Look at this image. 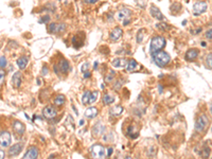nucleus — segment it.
Instances as JSON below:
<instances>
[{
  "mask_svg": "<svg viewBox=\"0 0 212 159\" xmlns=\"http://www.w3.org/2000/svg\"><path fill=\"white\" fill-rule=\"evenodd\" d=\"M152 59H153V62L156 64L158 67H164L166 65H168L171 61V57L167 52L164 51H158L155 52V53H152Z\"/></svg>",
  "mask_w": 212,
  "mask_h": 159,
  "instance_id": "obj_1",
  "label": "nucleus"
},
{
  "mask_svg": "<svg viewBox=\"0 0 212 159\" xmlns=\"http://www.w3.org/2000/svg\"><path fill=\"white\" fill-rule=\"evenodd\" d=\"M166 38L162 36H155L152 38L151 44H150V53H155V52L161 51L166 47Z\"/></svg>",
  "mask_w": 212,
  "mask_h": 159,
  "instance_id": "obj_2",
  "label": "nucleus"
},
{
  "mask_svg": "<svg viewBox=\"0 0 212 159\" xmlns=\"http://www.w3.org/2000/svg\"><path fill=\"white\" fill-rule=\"evenodd\" d=\"M131 17H132V11L129 9H124L120 10L118 14H117V18L123 24V26H127L131 22Z\"/></svg>",
  "mask_w": 212,
  "mask_h": 159,
  "instance_id": "obj_3",
  "label": "nucleus"
},
{
  "mask_svg": "<svg viewBox=\"0 0 212 159\" xmlns=\"http://www.w3.org/2000/svg\"><path fill=\"white\" fill-rule=\"evenodd\" d=\"M209 124V120H208L207 116L206 115H201L197 118L195 123V131L198 132V133H202L206 129V127L208 126Z\"/></svg>",
  "mask_w": 212,
  "mask_h": 159,
  "instance_id": "obj_4",
  "label": "nucleus"
},
{
  "mask_svg": "<svg viewBox=\"0 0 212 159\" xmlns=\"http://www.w3.org/2000/svg\"><path fill=\"white\" fill-rule=\"evenodd\" d=\"M69 67L70 66L67 59H62L61 61L58 62V64L54 65V71L57 74H60V73H67L68 70H69Z\"/></svg>",
  "mask_w": 212,
  "mask_h": 159,
  "instance_id": "obj_5",
  "label": "nucleus"
},
{
  "mask_svg": "<svg viewBox=\"0 0 212 159\" xmlns=\"http://www.w3.org/2000/svg\"><path fill=\"white\" fill-rule=\"evenodd\" d=\"M90 151L94 158H104L105 157V149L102 144H93L90 147Z\"/></svg>",
  "mask_w": 212,
  "mask_h": 159,
  "instance_id": "obj_6",
  "label": "nucleus"
},
{
  "mask_svg": "<svg viewBox=\"0 0 212 159\" xmlns=\"http://www.w3.org/2000/svg\"><path fill=\"white\" fill-rule=\"evenodd\" d=\"M207 7H208V4H207V2H205V1H197V2H195L193 5L194 15L197 16V15L206 12V11H207Z\"/></svg>",
  "mask_w": 212,
  "mask_h": 159,
  "instance_id": "obj_7",
  "label": "nucleus"
},
{
  "mask_svg": "<svg viewBox=\"0 0 212 159\" xmlns=\"http://www.w3.org/2000/svg\"><path fill=\"white\" fill-rule=\"evenodd\" d=\"M11 134L9 132H1L0 133V145L2 147H7L11 144Z\"/></svg>",
  "mask_w": 212,
  "mask_h": 159,
  "instance_id": "obj_8",
  "label": "nucleus"
},
{
  "mask_svg": "<svg viewBox=\"0 0 212 159\" xmlns=\"http://www.w3.org/2000/svg\"><path fill=\"white\" fill-rule=\"evenodd\" d=\"M66 29L65 24H57V22H51L48 25V30L51 33H61Z\"/></svg>",
  "mask_w": 212,
  "mask_h": 159,
  "instance_id": "obj_9",
  "label": "nucleus"
},
{
  "mask_svg": "<svg viewBox=\"0 0 212 159\" xmlns=\"http://www.w3.org/2000/svg\"><path fill=\"white\" fill-rule=\"evenodd\" d=\"M57 115V111L54 107L52 106H46V107L42 109V116H44L46 119H53V118L56 117Z\"/></svg>",
  "mask_w": 212,
  "mask_h": 159,
  "instance_id": "obj_10",
  "label": "nucleus"
},
{
  "mask_svg": "<svg viewBox=\"0 0 212 159\" xmlns=\"http://www.w3.org/2000/svg\"><path fill=\"white\" fill-rule=\"evenodd\" d=\"M122 34H123V31H122V29L120 28V27H116V28H115L114 30L110 32L109 39L112 40V42H118V40L121 38Z\"/></svg>",
  "mask_w": 212,
  "mask_h": 159,
  "instance_id": "obj_11",
  "label": "nucleus"
},
{
  "mask_svg": "<svg viewBox=\"0 0 212 159\" xmlns=\"http://www.w3.org/2000/svg\"><path fill=\"white\" fill-rule=\"evenodd\" d=\"M12 129L17 135H22L25 132H26V126H25V124L20 121H14L13 124H12Z\"/></svg>",
  "mask_w": 212,
  "mask_h": 159,
  "instance_id": "obj_12",
  "label": "nucleus"
},
{
  "mask_svg": "<svg viewBox=\"0 0 212 159\" xmlns=\"http://www.w3.org/2000/svg\"><path fill=\"white\" fill-rule=\"evenodd\" d=\"M38 157V150L36 146H30L28 149V151L26 152V154L23 155L25 159H35Z\"/></svg>",
  "mask_w": 212,
  "mask_h": 159,
  "instance_id": "obj_13",
  "label": "nucleus"
},
{
  "mask_svg": "<svg viewBox=\"0 0 212 159\" xmlns=\"http://www.w3.org/2000/svg\"><path fill=\"white\" fill-rule=\"evenodd\" d=\"M150 14L154 17V18H156L157 20H163V19H164V16H163V14L160 12V10L157 7H155V5H151V7H150Z\"/></svg>",
  "mask_w": 212,
  "mask_h": 159,
  "instance_id": "obj_14",
  "label": "nucleus"
},
{
  "mask_svg": "<svg viewBox=\"0 0 212 159\" xmlns=\"http://www.w3.org/2000/svg\"><path fill=\"white\" fill-rule=\"evenodd\" d=\"M198 53H199V51L197 49H190L186 52V55L184 56H186V59L188 62H193L194 59H197Z\"/></svg>",
  "mask_w": 212,
  "mask_h": 159,
  "instance_id": "obj_15",
  "label": "nucleus"
},
{
  "mask_svg": "<svg viewBox=\"0 0 212 159\" xmlns=\"http://www.w3.org/2000/svg\"><path fill=\"white\" fill-rule=\"evenodd\" d=\"M126 70L128 72H136L139 70V64L135 61V59H129L126 65Z\"/></svg>",
  "mask_w": 212,
  "mask_h": 159,
  "instance_id": "obj_16",
  "label": "nucleus"
},
{
  "mask_svg": "<svg viewBox=\"0 0 212 159\" xmlns=\"http://www.w3.org/2000/svg\"><path fill=\"white\" fill-rule=\"evenodd\" d=\"M21 149H22V144H20V143H16V144H14L13 146L10 147L9 155L11 157L17 156V155H19V153L21 152Z\"/></svg>",
  "mask_w": 212,
  "mask_h": 159,
  "instance_id": "obj_17",
  "label": "nucleus"
},
{
  "mask_svg": "<svg viewBox=\"0 0 212 159\" xmlns=\"http://www.w3.org/2000/svg\"><path fill=\"white\" fill-rule=\"evenodd\" d=\"M98 108L96 107H88L86 110H85V114L84 116L87 118V119H93V118H96L98 116Z\"/></svg>",
  "mask_w": 212,
  "mask_h": 159,
  "instance_id": "obj_18",
  "label": "nucleus"
},
{
  "mask_svg": "<svg viewBox=\"0 0 212 159\" xmlns=\"http://www.w3.org/2000/svg\"><path fill=\"white\" fill-rule=\"evenodd\" d=\"M104 131H105L104 125L101 123H97L96 125L92 127V133H93V136H94V137H99V136H101L103 133H104Z\"/></svg>",
  "mask_w": 212,
  "mask_h": 159,
  "instance_id": "obj_19",
  "label": "nucleus"
},
{
  "mask_svg": "<svg viewBox=\"0 0 212 159\" xmlns=\"http://www.w3.org/2000/svg\"><path fill=\"white\" fill-rule=\"evenodd\" d=\"M12 85L15 88H19L21 85V73L20 72H15L14 75L12 77Z\"/></svg>",
  "mask_w": 212,
  "mask_h": 159,
  "instance_id": "obj_20",
  "label": "nucleus"
},
{
  "mask_svg": "<svg viewBox=\"0 0 212 159\" xmlns=\"http://www.w3.org/2000/svg\"><path fill=\"white\" fill-rule=\"evenodd\" d=\"M122 112H123V107H122L121 105L114 106V107H110L109 109V114L112 117H119Z\"/></svg>",
  "mask_w": 212,
  "mask_h": 159,
  "instance_id": "obj_21",
  "label": "nucleus"
},
{
  "mask_svg": "<svg viewBox=\"0 0 212 159\" xmlns=\"http://www.w3.org/2000/svg\"><path fill=\"white\" fill-rule=\"evenodd\" d=\"M112 67L115 68H126L127 61L125 59H116L112 61Z\"/></svg>",
  "mask_w": 212,
  "mask_h": 159,
  "instance_id": "obj_22",
  "label": "nucleus"
},
{
  "mask_svg": "<svg viewBox=\"0 0 212 159\" xmlns=\"http://www.w3.org/2000/svg\"><path fill=\"white\" fill-rule=\"evenodd\" d=\"M16 63H17V66H18L19 69L23 70V69H26L27 66H28L29 59H28V57H26V56H21V57H19V59H17Z\"/></svg>",
  "mask_w": 212,
  "mask_h": 159,
  "instance_id": "obj_23",
  "label": "nucleus"
},
{
  "mask_svg": "<svg viewBox=\"0 0 212 159\" xmlns=\"http://www.w3.org/2000/svg\"><path fill=\"white\" fill-rule=\"evenodd\" d=\"M81 71L83 73V77L85 79L90 77V71H89V63H84L81 67Z\"/></svg>",
  "mask_w": 212,
  "mask_h": 159,
  "instance_id": "obj_24",
  "label": "nucleus"
},
{
  "mask_svg": "<svg viewBox=\"0 0 212 159\" xmlns=\"http://www.w3.org/2000/svg\"><path fill=\"white\" fill-rule=\"evenodd\" d=\"M65 101H66L65 96H63V94H58V96H56L55 99H54V104H55L56 106H62V105H64Z\"/></svg>",
  "mask_w": 212,
  "mask_h": 159,
  "instance_id": "obj_25",
  "label": "nucleus"
},
{
  "mask_svg": "<svg viewBox=\"0 0 212 159\" xmlns=\"http://www.w3.org/2000/svg\"><path fill=\"white\" fill-rule=\"evenodd\" d=\"M103 102H104V104H106V105H109V104L115 102V98L112 96H110V94H105V96L103 97Z\"/></svg>",
  "mask_w": 212,
  "mask_h": 159,
  "instance_id": "obj_26",
  "label": "nucleus"
},
{
  "mask_svg": "<svg viewBox=\"0 0 212 159\" xmlns=\"http://www.w3.org/2000/svg\"><path fill=\"white\" fill-rule=\"evenodd\" d=\"M99 97V91H92L90 92V96H89V101H88V104H92L94 103L97 101V99H98Z\"/></svg>",
  "mask_w": 212,
  "mask_h": 159,
  "instance_id": "obj_27",
  "label": "nucleus"
},
{
  "mask_svg": "<svg viewBox=\"0 0 212 159\" xmlns=\"http://www.w3.org/2000/svg\"><path fill=\"white\" fill-rule=\"evenodd\" d=\"M90 92L89 90H87V91L84 92V94H83V97H82V103L84 104V105H87L88 104V101H89V96H90Z\"/></svg>",
  "mask_w": 212,
  "mask_h": 159,
  "instance_id": "obj_28",
  "label": "nucleus"
},
{
  "mask_svg": "<svg viewBox=\"0 0 212 159\" xmlns=\"http://www.w3.org/2000/svg\"><path fill=\"white\" fill-rule=\"evenodd\" d=\"M115 77H116V72H115L114 70H110L109 73L107 74V77H105V82H106V83L112 82V80L115 79Z\"/></svg>",
  "mask_w": 212,
  "mask_h": 159,
  "instance_id": "obj_29",
  "label": "nucleus"
},
{
  "mask_svg": "<svg viewBox=\"0 0 212 159\" xmlns=\"http://www.w3.org/2000/svg\"><path fill=\"white\" fill-rule=\"evenodd\" d=\"M206 65H207L208 68L212 69V53L208 54V55L206 56Z\"/></svg>",
  "mask_w": 212,
  "mask_h": 159,
  "instance_id": "obj_30",
  "label": "nucleus"
},
{
  "mask_svg": "<svg viewBox=\"0 0 212 159\" xmlns=\"http://www.w3.org/2000/svg\"><path fill=\"white\" fill-rule=\"evenodd\" d=\"M143 29H141V30H139V32H138L137 34V42H142V39H143Z\"/></svg>",
  "mask_w": 212,
  "mask_h": 159,
  "instance_id": "obj_31",
  "label": "nucleus"
},
{
  "mask_svg": "<svg viewBox=\"0 0 212 159\" xmlns=\"http://www.w3.org/2000/svg\"><path fill=\"white\" fill-rule=\"evenodd\" d=\"M50 21V16L49 15H44L42 18L39 19V24H47Z\"/></svg>",
  "mask_w": 212,
  "mask_h": 159,
  "instance_id": "obj_32",
  "label": "nucleus"
},
{
  "mask_svg": "<svg viewBox=\"0 0 212 159\" xmlns=\"http://www.w3.org/2000/svg\"><path fill=\"white\" fill-rule=\"evenodd\" d=\"M7 59L5 56H1L0 57V68H5L7 67Z\"/></svg>",
  "mask_w": 212,
  "mask_h": 159,
  "instance_id": "obj_33",
  "label": "nucleus"
},
{
  "mask_svg": "<svg viewBox=\"0 0 212 159\" xmlns=\"http://www.w3.org/2000/svg\"><path fill=\"white\" fill-rule=\"evenodd\" d=\"M4 77H5V72L0 69V85H2L3 81H4Z\"/></svg>",
  "mask_w": 212,
  "mask_h": 159,
  "instance_id": "obj_34",
  "label": "nucleus"
},
{
  "mask_svg": "<svg viewBox=\"0 0 212 159\" xmlns=\"http://www.w3.org/2000/svg\"><path fill=\"white\" fill-rule=\"evenodd\" d=\"M156 28H158V29H160V30H162V31H166V28H167V25H161V24H158V25H156Z\"/></svg>",
  "mask_w": 212,
  "mask_h": 159,
  "instance_id": "obj_35",
  "label": "nucleus"
},
{
  "mask_svg": "<svg viewBox=\"0 0 212 159\" xmlns=\"http://www.w3.org/2000/svg\"><path fill=\"white\" fill-rule=\"evenodd\" d=\"M133 129H134V126H129L128 127V131H127V133H131V132H133ZM132 134H129V136H131ZM138 136V134H136V135H132V138H136Z\"/></svg>",
  "mask_w": 212,
  "mask_h": 159,
  "instance_id": "obj_36",
  "label": "nucleus"
},
{
  "mask_svg": "<svg viewBox=\"0 0 212 159\" xmlns=\"http://www.w3.org/2000/svg\"><path fill=\"white\" fill-rule=\"evenodd\" d=\"M206 37H207L208 39H212V29L206 33Z\"/></svg>",
  "mask_w": 212,
  "mask_h": 159,
  "instance_id": "obj_37",
  "label": "nucleus"
},
{
  "mask_svg": "<svg viewBox=\"0 0 212 159\" xmlns=\"http://www.w3.org/2000/svg\"><path fill=\"white\" fill-rule=\"evenodd\" d=\"M42 75H46L47 73H48V68H47L46 66H44V68H42Z\"/></svg>",
  "mask_w": 212,
  "mask_h": 159,
  "instance_id": "obj_38",
  "label": "nucleus"
},
{
  "mask_svg": "<svg viewBox=\"0 0 212 159\" xmlns=\"http://www.w3.org/2000/svg\"><path fill=\"white\" fill-rule=\"evenodd\" d=\"M86 3H96L97 1H99V0H84Z\"/></svg>",
  "mask_w": 212,
  "mask_h": 159,
  "instance_id": "obj_39",
  "label": "nucleus"
},
{
  "mask_svg": "<svg viewBox=\"0 0 212 159\" xmlns=\"http://www.w3.org/2000/svg\"><path fill=\"white\" fill-rule=\"evenodd\" d=\"M4 156H5V153L3 152L2 150H0V159H2V158H4Z\"/></svg>",
  "mask_w": 212,
  "mask_h": 159,
  "instance_id": "obj_40",
  "label": "nucleus"
},
{
  "mask_svg": "<svg viewBox=\"0 0 212 159\" xmlns=\"http://www.w3.org/2000/svg\"><path fill=\"white\" fill-rule=\"evenodd\" d=\"M112 147H109V149H108V154H107V156H110V155H112Z\"/></svg>",
  "mask_w": 212,
  "mask_h": 159,
  "instance_id": "obj_41",
  "label": "nucleus"
},
{
  "mask_svg": "<svg viewBox=\"0 0 212 159\" xmlns=\"http://www.w3.org/2000/svg\"><path fill=\"white\" fill-rule=\"evenodd\" d=\"M84 123H85V121H84V120H83V119H82V120H80V126H82V125H84Z\"/></svg>",
  "mask_w": 212,
  "mask_h": 159,
  "instance_id": "obj_42",
  "label": "nucleus"
},
{
  "mask_svg": "<svg viewBox=\"0 0 212 159\" xmlns=\"http://www.w3.org/2000/svg\"><path fill=\"white\" fill-rule=\"evenodd\" d=\"M99 64H98V62H94V66H93V68H94V69H97V66H98Z\"/></svg>",
  "mask_w": 212,
  "mask_h": 159,
  "instance_id": "obj_43",
  "label": "nucleus"
},
{
  "mask_svg": "<svg viewBox=\"0 0 212 159\" xmlns=\"http://www.w3.org/2000/svg\"><path fill=\"white\" fill-rule=\"evenodd\" d=\"M210 110H211V112H212V105H211V107H210Z\"/></svg>",
  "mask_w": 212,
  "mask_h": 159,
  "instance_id": "obj_44",
  "label": "nucleus"
}]
</instances>
